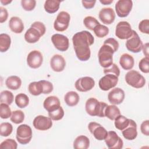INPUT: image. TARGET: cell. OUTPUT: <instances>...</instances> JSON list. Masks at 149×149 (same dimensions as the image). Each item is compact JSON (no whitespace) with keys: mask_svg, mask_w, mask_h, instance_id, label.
Masks as SVG:
<instances>
[{"mask_svg":"<svg viewBox=\"0 0 149 149\" xmlns=\"http://www.w3.org/2000/svg\"><path fill=\"white\" fill-rule=\"evenodd\" d=\"M94 38L88 31H81L74 34L72 37L73 48L77 58L81 61H88L91 56L90 46L93 45Z\"/></svg>","mask_w":149,"mask_h":149,"instance_id":"obj_1","label":"cell"},{"mask_svg":"<svg viewBox=\"0 0 149 149\" xmlns=\"http://www.w3.org/2000/svg\"><path fill=\"white\" fill-rule=\"evenodd\" d=\"M46 31L45 25L40 22H35L24 34V39L30 44L37 42Z\"/></svg>","mask_w":149,"mask_h":149,"instance_id":"obj_2","label":"cell"},{"mask_svg":"<svg viewBox=\"0 0 149 149\" xmlns=\"http://www.w3.org/2000/svg\"><path fill=\"white\" fill-rule=\"evenodd\" d=\"M108 104L104 102L98 101L96 98L91 97L88 98L85 105L86 111L91 116H98L100 118L105 117L104 112Z\"/></svg>","mask_w":149,"mask_h":149,"instance_id":"obj_3","label":"cell"},{"mask_svg":"<svg viewBox=\"0 0 149 149\" xmlns=\"http://www.w3.org/2000/svg\"><path fill=\"white\" fill-rule=\"evenodd\" d=\"M115 50L109 44L104 42L98 53V61L100 65L104 68L111 66L113 63V54Z\"/></svg>","mask_w":149,"mask_h":149,"instance_id":"obj_4","label":"cell"},{"mask_svg":"<svg viewBox=\"0 0 149 149\" xmlns=\"http://www.w3.org/2000/svg\"><path fill=\"white\" fill-rule=\"evenodd\" d=\"M127 84L135 88H142L146 84V79L138 71L130 70L125 75Z\"/></svg>","mask_w":149,"mask_h":149,"instance_id":"obj_5","label":"cell"},{"mask_svg":"<svg viewBox=\"0 0 149 149\" xmlns=\"http://www.w3.org/2000/svg\"><path fill=\"white\" fill-rule=\"evenodd\" d=\"M32 129L26 124H23L19 126L16 130V139L21 144H27L32 139Z\"/></svg>","mask_w":149,"mask_h":149,"instance_id":"obj_6","label":"cell"},{"mask_svg":"<svg viewBox=\"0 0 149 149\" xmlns=\"http://www.w3.org/2000/svg\"><path fill=\"white\" fill-rule=\"evenodd\" d=\"M70 20V16L68 12L65 11L60 12L54 23V29L58 31L66 30L69 25Z\"/></svg>","mask_w":149,"mask_h":149,"instance_id":"obj_7","label":"cell"},{"mask_svg":"<svg viewBox=\"0 0 149 149\" xmlns=\"http://www.w3.org/2000/svg\"><path fill=\"white\" fill-rule=\"evenodd\" d=\"M133 30L130 24L126 21L119 22L115 29V36L120 40L128 39L132 36Z\"/></svg>","mask_w":149,"mask_h":149,"instance_id":"obj_8","label":"cell"},{"mask_svg":"<svg viewBox=\"0 0 149 149\" xmlns=\"http://www.w3.org/2000/svg\"><path fill=\"white\" fill-rule=\"evenodd\" d=\"M143 45V42L138 34L136 31L133 30L132 36L126 40V48L132 52L138 53L142 49Z\"/></svg>","mask_w":149,"mask_h":149,"instance_id":"obj_9","label":"cell"},{"mask_svg":"<svg viewBox=\"0 0 149 149\" xmlns=\"http://www.w3.org/2000/svg\"><path fill=\"white\" fill-rule=\"evenodd\" d=\"M104 140L109 149H121L123 146V140L114 131H109Z\"/></svg>","mask_w":149,"mask_h":149,"instance_id":"obj_10","label":"cell"},{"mask_svg":"<svg viewBox=\"0 0 149 149\" xmlns=\"http://www.w3.org/2000/svg\"><path fill=\"white\" fill-rule=\"evenodd\" d=\"M133 7L131 0H119L115 3V8L117 15L120 17H127Z\"/></svg>","mask_w":149,"mask_h":149,"instance_id":"obj_11","label":"cell"},{"mask_svg":"<svg viewBox=\"0 0 149 149\" xmlns=\"http://www.w3.org/2000/svg\"><path fill=\"white\" fill-rule=\"evenodd\" d=\"M118 82V77L115 75L107 74L100 79L98 85L101 90L108 91L115 87Z\"/></svg>","mask_w":149,"mask_h":149,"instance_id":"obj_12","label":"cell"},{"mask_svg":"<svg viewBox=\"0 0 149 149\" xmlns=\"http://www.w3.org/2000/svg\"><path fill=\"white\" fill-rule=\"evenodd\" d=\"M95 86L94 80L88 76H85L77 79L74 86L76 89L80 92H86L91 90Z\"/></svg>","mask_w":149,"mask_h":149,"instance_id":"obj_13","label":"cell"},{"mask_svg":"<svg viewBox=\"0 0 149 149\" xmlns=\"http://www.w3.org/2000/svg\"><path fill=\"white\" fill-rule=\"evenodd\" d=\"M88 129L94 137L100 141L104 140L108 134L107 130L103 126L95 122H90L88 125Z\"/></svg>","mask_w":149,"mask_h":149,"instance_id":"obj_14","label":"cell"},{"mask_svg":"<svg viewBox=\"0 0 149 149\" xmlns=\"http://www.w3.org/2000/svg\"><path fill=\"white\" fill-rule=\"evenodd\" d=\"M51 41L55 47L60 51L64 52L69 48V40L64 35L60 34H53L51 37Z\"/></svg>","mask_w":149,"mask_h":149,"instance_id":"obj_15","label":"cell"},{"mask_svg":"<svg viewBox=\"0 0 149 149\" xmlns=\"http://www.w3.org/2000/svg\"><path fill=\"white\" fill-rule=\"evenodd\" d=\"M26 61L27 63L30 68L37 69L40 68L42 63V55L39 51L33 50L28 54Z\"/></svg>","mask_w":149,"mask_h":149,"instance_id":"obj_16","label":"cell"},{"mask_svg":"<svg viewBox=\"0 0 149 149\" xmlns=\"http://www.w3.org/2000/svg\"><path fill=\"white\" fill-rule=\"evenodd\" d=\"M33 125L35 129L44 131L49 129L52 127V121L49 117L38 115L34 119Z\"/></svg>","mask_w":149,"mask_h":149,"instance_id":"obj_17","label":"cell"},{"mask_svg":"<svg viewBox=\"0 0 149 149\" xmlns=\"http://www.w3.org/2000/svg\"><path fill=\"white\" fill-rule=\"evenodd\" d=\"M125 92L119 87L113 88L108 95V99L109 102L113 105L121 104L125 99Z\"/></svg>","mask_w":149,"mask_h":149,"instance_id":"obj_18","label":"cell"},{"mask_svg":"<svg viewBox=\"0 0 149 149\" xmlns=\"http://www.w3.org/2000/svg\"><path fill=\"white\" fill-rule=\"evenodd\" d=\"M98 17L100 20L105 24H111L115 19V13L111 8H104L100 10Z\"/></svg>","mask_w":149,"mask_h":149,"instance_id":"obj_19","label":"cell"},{"mask_svg":"<svg viewBox=\"0 0 149 149\" xmlns=\"http://www.w3.org/2000/svg\"><path fill=\"white\" fill-rule=\"evenodd\" d=\"M51 69L56 72H60L64 70L66 66V61L64 58L59 54H55L50 60Z\"/></svg>","mask_w":149,"mask_h":149,"instance_id":"obj_20","label":"cell"},{"mask_svg":"<svg viewBox=\"0 0 149 149\" xmlns=\"http://www.w3.org/2000/svg\"><path fill=\"white\" fill-rule=\"evenodd\" d=\"M122 135L125 139L128 140H133L135 139L137 136V124L132 119H130L129 125L122 131Z\"/></svg>","mask_w":149,"mask_h":149,"instance_id":"obj_21","label":"cell"},{"mask_svg":"<svg viewBox=\"0 0 149 149\" xmlns=\"http://www.w3.org/2000/svg\"><path fill=\"white\" fill-rule=\"evenodd\" d=\"M43 107L48 112L54 111L61 107L60 101L56 96H49L45 99Z\"/></svg>","mask_w":149,"mask_h":149,"instance_id":"obj_22","label":"cell"},{"mask_svg":"<svg viewBox=\"0 0 149 149\" xmlns=\"http://www.w3.org/2000/svg\"><path fill=\"white\" fill-rule=\"evenodd\" d=\"M10 30L16 34L21 33L24 30V24L20 18L17 16L12 17L9 22Z\"/></svg>","mask_w":149,"mask_h":149,"instance_id":"obj_23","label":"cell"},{"mask_svg":"<svg viewBox=\"0 0 149 149\" xmlns=\"http://www.w3.org/2000/svg\"><path fill=\"white\" fill-rule=\"evenodd\" d=\"M119 64L125 70H131L134 65V60L133 57L127 54H123L119 59Z\"/></svg>","mask_w":149,"mask_h":149,"instance_id":"obj_24","label":"cell"},{"mask_svg":"<svg viewBox=\"0 0 149 149\" xmlns=\"http://www.w3.org/2000/svg\"><path fill=\"white\" fill-rule=\"evenodd\" d=\"M89 146L90 140L84 135L77 136L73 141V148L75 149H87Z\"/></svg>","mask_w":149,"mask_h":149,"instance_id":"obj_25","label":"cell"},{"mask_svg":"<svg viewBox=\"0 0 149 149\" xmlns=\"http://www.w3.org/2000/svg\"><path fill=\"white\" fill-rule=\"evenodd\" d=\"M80 100L79 94L73 91H70L66 93L64 97V101L69 107H74L77 105Z\"/></svg>","mask_w":149,"mask_h":149,"instance_id":"obj_26","label":"cell"},{"mask_svg":"<svg viewBox=\"0 0 149 149\" xmlns=\"http://www.w3.org/2000/svg\"><path fill=\"white\" fill-rule=\"evenodd\" d=\"M5 84L8 88L16 90L20 87L22 85V80L20 78L17 76H11L6 79Z\"/></svg>","mask_w":149,"mask_h":149,"instance_id":"obj_27","label":"cell"},{"mask_svg":"<svg viewBox=\"0 0 149 149\" xmlns=\"http://www.w3.org/2000/svg\"><path fill=\"white\" fill-rule=\"evenodd\" d=\"M104 115L105 117L108 118L111 120H114L118 115H120V112L115 105H108L105 109Z\"/></svg>","mask_w":149,"mask_h":149,"instance_id":"obj_28","label":"cell"},{"mask_svg":"<svg viewBox=\"0 0 149 149\" xmlns=\"http://www.w3.org/2000/svg\"><path fill=\"white\" fill-rule=\"evenodd\" d=\"M61 1L55 0L45 1L44 8L45 10L48 13H54L58 11L59 8Z\"/></svg>","mask_w":149,"mask_h":149,"instance_id":"obj_29","label":"cell"},{"mask_svg":"<svg viewBox=\"0 0 149 149\" xmlns=\"http://www.w3.org/2000/svg\"><path fill=\"white\" fill-rule=\"evenodd\" d=\"M28 90L29 93L34 96L39 95L42 94L43 92V87L41 81L30 83L28 86Z\"/></svg>","mask_w":149,"mask_h":149,"instance_id":"obj_30","label":"cell"},{"mask_svg":"<svg viewBox=\"0 0 149 149\" xmlns=\"http://www.w3.org/2000/svg\"><path fill=\"white\" fill-rule=\"evenodd\" d=\"M11 44V39L10 36L5 33L0 34V51L5 52L10 48Z\"/></svg>","mask_w":149,"mask_h":149,"instance_id":"obj_31","label":"cell"},{"mask_svg":"<svg viewBox=\"0 0 149 149\" xmlns=\"http://www.w3.org/2000/svg\"><path fill=\"white\" fill-rule=\"evenodd\" d=\"M114 125L115 127L119 130H124L129 124L130 122V119H128L124 116L123 115H118L115 119Z\"/></svg>","mask_w":149,"mask_h":149,"instance_id":"obj_32","label":"cell"},{"mask_svg":"<svg viewBox=\"0 0 149 149\" xmlns=\"http://www.w3.org/2000/svg\"><path fill=\"white\" fill-rule=\"evenodd\" d=\"M15 101L18 107L24 108L29 105V98L26 94L24 93H19L16 96Z\"/></svg>","mask_w":149,"mask_h":149,"instance_id":"obj_33","label":"cell"},{"mask_svg":"<svg viewBox=\"0 0 149 149\" xmlns=\"http://www.w3.org/2000/svg\"><path fill=\"white\" fill-rule=\"evenodd\" d=\"M13 99L14 97L11 91L8 90H4L1 93V103H5L8 105H10L13 102Z\"/></svg>","mask_w":149,"mask_h":149,"instance_id":"obj_34","label":"cell"},{"mask_svg":"<svg viewBox=\"0 0 149 149\" xmlns=\"http://www.w3.org/2000/svg\"><path fill=\"white\" fill-rule=\"evenodd\" d=\"M24 119V113L21 110H16L12 112L10 120L15 123L19 124L23 122Z\"/></svg>","mask_w":149,"mask_h":149,"instance_id":"obj_35","label":"cell"},{"mask_svg":"<svg viewBox=\"0 0 149 149\" xmlns=\"http://www.w3.org/2000/svg\"><path fill=\"white\" fill-rule=\"evenodd\" d=\"M94 34L98 38H103L109 33V29L107 26L99 24L93 30Z\"/></svg>","mask_w":149,"mask_h":149,"instance_id":"obj_36","label":"cell"},{"mask_svg":"<svg viewBox=\"0 0 149 149\" xmlns=\"http://www.w3.org/2000/svg\"><path fill=\"white\" fill-rule=\"evenodd\" d=\"M83 23L85 27L90 30H93L94 29L100 24L99 22L94 17L91 16H86L83 20Z\"/></svg>","mask_w":149,"mask_h":149,"instance_id":"obj_37","label":"cell"},{"mask_svg":"<svg viewBox=\"0 0 149 149\" xmlns=\"http://www.w3.org/2000/svg\"><path fill=\"white\" fill-rule=\"evenodd\" d=\"M13 131V126L9 122H3L0 125V134L3 137L9 136Z\"/></svg>","mask_w":149,"mask_h":149,"instance_id":"obj_38","label":"cell"},{"mask_svg":"<svg viewBox=\"0 0 149 149\" xmlns=\"http://www.w3.org/2000/svg\"><path fill=\"white\" fill-rule=\"evenodd\" d=\"M12 111L9 105L5 103L0 104V116L2 119H8L11 116Z\"/></svg>","mask_w":149,"mask_h":149,"instance_id":"obj_39","label":"cell"},{"mask_svg":"<svg viewBox=\"0 0 149 149\" xmlns=\"http://www.w3.org/2000/svg\"><path fill=\"white\" fill-rule=\"evenodd\" d=\"M49 117L54 120H59L62 119L64 116V111L62 107L61 106L57 109L48 112Z\"/></svg>","mask_w":149,"mask_h":149,"instance_id":"obj_40","label":"cell"},{"mask_svg":"<svg viewBox=\"0 0 149 149\" xmlns=\"http://www.w3.org/2000/svg\"><path fill=\"white\" fill-rule=\"evenodd\" d=\"M17 144L16 141L12 139H8L3 141L0 144V148L16 149Z\"/></svg>","mask_w":149,"mask_h":149,"instance_id":"obj_41","label":"cell"},{"mask_svg":"<svg viewBox=\"0 0 149 149\" xmlns=\"http://www.w3.org/2000/svg\"><path fill=\"white\" fill-rule=\"evenodd\" d=\"M104 73L105 74H113L116 76L117 77H119L120 74V69L119 67L117 66V65H116L115 63H112L109 67L104 68Z\"/></svg>","mask_w":149,"mask_h":149,"instance_id":"obj_42","label":"cell"},{"mask_svg":"<svg viewBox=\"0 0 149 149\" xmlns=\"http://www.w3.org/2000/svg\"><path fill=\"white\" fill-rule=\"evenodd\" d=\"M21 5L24 10L26 11L33 10L36 5V1L35 0H22Z\"/></svg>","mask_w":149,"mask_h":149,"instance_id":"obj_43","label":"cell"},{"mask_svg":"<svg viewBox=\"0 0 149 149\" xmlns=\"http://www.w3.org/2000/svg\"><path fill=\"white\" fill-rule=\"evenodd\" d=\"M139 67L142 72L148 73L149 72V58L144 57L142 58L139 62Z\"/></svg>","mask_w":149,"mask_h":149,"instance_id":"obj_44","label":"cell"},{"mask_svg":"<svg viewBox=\"0 0 149 149\" xmlns=\"http://www.w3.org/2000/svg\"><path fill=\"white\" fill-rule=\"evenodd\" d=\"M139 30L143 33L148 34L149 33V20L144 19L139 24Z\"/></svg>","mask_w":149,"mask_h":149,"instance_id":"obj_45","label":"cell"},{"mask_svg":"<svg viewBox=\"0 0 149 149\" xmlns=\"http://www.w3.org/2000/svg\"><path fill=\"white\" fill-rule=\"evenodd\" d=\"M40 81L42 84V87H43L42 94H49L53 91L54 87L52 83H51L49 81L44 80H40Z\"/></svg>","mask_w":149,"mask_h":149,"instance_id":"obj_46","label":"cell"},{"mask_svg":"<svg viewBox=\"0 0 149 149\" xmlns=\"http://www.w3.org/2000/svg\"><path fill=\"white\" fill-rule=\"evenodd\" d=\"M141 133L146 136H149V121L148 120H144L142 122L140 126Z\"/></svg>","mask_w":149,"mask_h":149,"instance_id":"obj_47","label":"cell"},{"mask_svg":"<svg viewBox=\"0 0 149 149\" xmlns=\"http://www.w3.org/2000/svg\"><path fill=\"white\" fill-rule=\"evenodd\" d=\"M8 17V13L6 9L0 7V23H2L5 22Z\"/></svg>","mask_w":149,"mask_h":149,"instance_id":"obj_48","label":"cell"},{"mask_svg":"<svg viewBox=\"0 0 149 149\" xmlns=\"http://www.w3.org/2000/svg\"><path fill=\"white\" fill-rule=\"evenodd\" d=\"M81 3L84 8L89 9L93 8L94 6L95 3H96V1H81Z\"/></svg>","mask_w":149,"mask_h":149,"instance_id":"obj_49","label":"cell"},{"mask_svg":"<svg viewBox=\"0 0 149 149\" xmlns=\"http://www.w3.org/2000/svg\"><path fill=\"white\" fill-rule=\"evenodd\" d=\"M143 52L146 57H148V43H146L143 45Z\"/></svg>","mask_w":149,"mask_h":149,"instance_id":"obj_50","label":"cell"},{"mask_svg":"<svg viewBox=\"0 0 149 149\" xmlns=\"http://www.w3.org/2000/svg\"><path fill=\"white\" fill-rule=\"evenodd\" d=\"M100 3L102 4L106 5H110L113 2V0H100Z\"/></svg>","mask_w":149,"mask_h":149,"instance_id":"obj_51","label":"cell"},{"mask_svg":"<svg viewBox=\"0 0 149 149\" xmlns=\"http://www.w3.org/2000/svg\"><path fill=\"white\" fill-rule=\"evenodd\" d=\"M1 2L3 5H7L9 3L12 2V1H8V0H5V1H3V0H1Z\"/></svg>","mask_w":149,"mask_h":149,"instance_id":"obj_52","label":"cell"}]
</instances>
